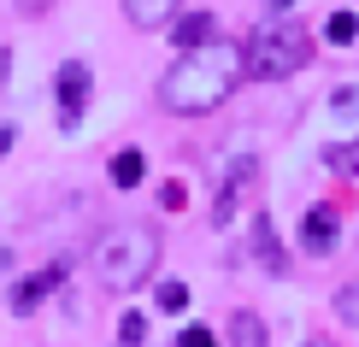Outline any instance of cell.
I'll return each instance as SVG.
<instances>
[{
  "label": "cell",
  "instance_id": "obj_1",
  "mask_svg": "<svg viewBox=\"0 0 359 347\" xmlns=\"http://www.w3.org/2000/svg\"><path fill=\"white\" fill-rule=\"evenodd\" d=\"M242 48L236 41H206V48L194 53H177V65L165 71V83H159V100H165L171 112H212L230 100L236 77H242Z\"/></svg>",
  "mask_w": 359,
  "mask_h": 347
},
{
  "label": "cell",
  "instance_id": "obj_2",
  "mask_svg": "<svg viewBox=\"0 0 359 347\" xmlns=\"http://www.w3.org/2000/svg\"><path fill=\"white\" fill-rule=\"evenodd\" d=\"M154 265H159V236L147 230V224H118V230H107L100 247H95V277H100V289H112V294L142 289V283L154 277Z\"/></svg>",
  "mask_w": 359,
  "mask_h": 347
},
{
  "label": "cell",
  "instance_id": "obj_3",
  "mask_svg": "<svg viewBox=\"0 0 359 347\" xmlns=\"http://www.w3.org/2000/svg\"><path fill=\"white\" fill-rule=\"evenodd\" d=\"M312 59V36H306V24H271V29H259L253 36V53H248V71L259 83H283V77H294Z\"/></svg>",
  "mask_w": 359,
  "mask_h": 347
},
{
  "label": "cell",
  "instance_id": "obj_4",
  "mask_svg": "<svg viewBox=\"0 0 359 347\" xmlns=\"http://www.w3.org/2000/svg\"><path fill=\"white\" fill-rule=\"evenodd\" d=\"M88 65L83 59H65L59 65V77H53V88H59V130H77L83 124V107H88Z\"/></svg>",
  "mask_w": 359,
  "mask_h": 347
},
{
  "label": "cell",
  "instance_id": "obj_5",
  "mask_svg": "<svg viewBox=\"0 0 359 347\" xmlns=\"http://www.w3.org/2000/svg\"><path fill=\"white\" fill-rule=\"evenodd\" d=\"M253 183H259V159L242 154L230 171H224V189H218V200H212V224H230V218H236V206L248 200V189H253Z\"/></svg>",
  "mask_w": 359,
  "mask_h": 347
},
{
  "label": "cell",
  "instance_id": "obj_6",
  "mask_svg": "<svg viewBox=\"0 0 359 347\" xmlns=\"http://www.w3.org/2000/svg\"><path fill=\"white\" fill-rule=\"evenodd\" d=\"M336 212H330V206H312V212H306V224H301V247L312 253V259H318V253H330L336 247Z\"/></svg>",
  "mask_w": 359,
  "mask_h": 347
},
{
  "label": "cell",
  "instance_id": "obj_7",
  "mask_svg": "<svg viewBox=\"0 0 359 347\" xmlns=\"http://www.w3.org/2000/svg\"><path fill=\"white\" fill-rule=\"evenodd\" d=\"M177 29V53H194V48H206V41H218V18H212V12H189V18H177L171 24Z\"/></svg>",
  "mask_w": 359,
  "mask_h": 347
},
{
  "label": "cell",
  "instance_id": "obj_8",
  "mask_svg": "<svg viewBox=\"0 0 359 347\" xmlns=\"http://www.w3.org/2000/svg\"><path fill=\"white\" fill-rule=\"evenodd\" d=\"M177 6L183 0H124V18L136 29H165V24H177Z\"/></svg>",
  "mask_w": 359,
  "mask_h": 347
},
{
  "label": "cell",
  "instance_id": "obj_9",
  "mask_svg": "<svg viewBox=\"0 0 359 347\" xmlns=\"http://www.w3.org/2000/svg\"><path fill=\"white\" fill-rule=\"evenodd\" d=\"M59 283H65V265H48L41 277H29V283H18L12 289V312H36V300H48Z\"/></svg>",
  "mask_w": 359,
  "mask_h": 347
},
{
  "label": "cell",
  "instance_id": "obj_10",
  "mask_svg": "<svg viewBox=\"0 0 359 347\" xmlns=\"http://www.w3.org/2000/svg\"><path fill=\"white\" fill-rule=\"evenodd\" d=\"M253 253H259V265L271 271V277H283V241L271 236V224L253 218Z\"/></svg>",
  "mask_w": 359,
  "mask_h": 347
},
{
  "label": "cell",
  "instance_id": "obj_11",
  "mask_svg": "<svg viewBox=\"0 0 359 347\" xmlns=\"http://www.w3.org/2000/svg\"><path fill=\"white\" fill-rule=\"evenodd\" d=\"M142 177H147L142 147H124V154H112V189H136Z\"/></svg>",
  "mask_w": 359,
  "mask_h": 347
},
{
  "label": "cell",
  "instance_id": "obj_12",
  "mask_svg": "<svg viewBox=\"0 0 359 347\" xmlns=\"http://www.w3.org/2000/svg\"><path fill=\"white\" fill-rule=\"evenodd\" d=\"M230 347H265V318L259 312H236L230 318Z\"/></svg>",
  "mask_w": 359,
  "mask_h": 347
},
{
  "label": "cell",
  "instance_id": "obj_13",
  "mask_svg": "<svg viewBox=\"0 0 359 347\" xmlns=\"http://www.w3.org/2000/svg\"><path fill=\"white\" fill-rule=\"evenodd\" d=\"M324 165H330V171H341V177H359V142H348V147H324Z\"/></svg>",
  "mask_w": 359,
  "mask_h": 347
},
{
  "label": "cell",
  "instance_id": "obj_14",
  "mask_svg": "<svg viewBox=\"0 0 359 347\" xmlns=\"http://www.w3.org/2000/svg\"><path fill=\"white\" fill-rule=\"evenodd\" d=\"M324 36H330L336 48H348V41H359V18H353V12H336V18L324 24Z\"/></svg>",
  "mask_w": 359,
  "mask_h": 347
},
{
  "label": "cell",
  "instance_id": "obj_15",
  "mask_svg": "<svg viewBox=\"0 0 359 347\" xmlns=\"http://www.w3.org/2000/svg\"><path fill=\"white\" fill-rule=\"evenodd\" d=\"M118 341H124V347H142V341H147V318H142V312H124V324H118Z\"/></svg>",
  "mask_w": 359,
  "mask_h": 347
},
{
  "label": "cell",
  "instance_id": "obj_16",
  "mask_svg": "<svg viewBox=\"0 0 359 347\" xmlns=\"http://www.w3.org/2000/svg\"><path fill=\"white\" fill-rule=\"evenodd\" d=\"M159 312H189V289L183 283H159Z\"/></svg>",
  "mask_w": 359,
  "mask_h": 347
},
{
  "label": "cell",
  "instance_id": "obj_17",
  "mask_svg": "<svg viewBox=\"0 0 359 347\" xmlns=\"http://www.w3.org/2000/svg\"><path fill=\"white\" fill-rule=\"evenodd\" d=\"M336 318L341 324H359V283H348V289L336 294Z\"/></svg>",
  "mask_w": 359,
  "mask_h": 347
},
{
  "label": "cell",
  "instance_id": "obj_18",
  "mask_svg": "<svg viewBox=\"0 0 359 347\" xmlns=\"http://www.w3.org/2000/svg\"><path fill=\"white\" fill-rule=\"evenodd\" d=\"M177 347H218V336H212V329H201V324H189L183 336H177Z\"/></svg>",
  "mask_w": 359,
  "mask_h": 347
},
{
  "label": "cell",
  "instance_id": "obj_19",
  "mask_svg": "<svg viewBox=\"0 0 359 347\" xmlns=\"http://www.w3.org/2000/svg\"><path fill=\"white\" fill-rule=\"evenodd\" d=\"M159 200H165V206H171V212H177V206H183V200H189V189H183V183H165V189H159Z\"/></svg>",
  "mask_w": 359,
  "mask_h": 347
},
{
  "label": "cell",
  "instance_id": "obj_20",
  "mask_svg": "<svg viewBox=\"0 0 359 347\" xmlns=\"http://www.w3.org/2000/svg\"><path fill=\"white\" fill-rule=\"evenodd\" d=\"M336 112H341V118L359 112V88H341V95H336Z\"/></svg>",
  "mask_w": 359,
  "mask_h": 347
},
{
  "label": "cell",
  "instance_id": "obj_21",
  "mask_svg": "<svg viewBox=\"0 0 359 347\" xmlns=\"http://www.w3.org/2000/svg\"><path fill=\"white\" fill-rule=\"evenodd\" d=\"M53 6V0H18V12H24V18H36V12H48Z\"/></svg>",
  "mask_w": 359,
  "mask_h": 347
},
{
  "label": "cell",
  "instance_id": "obj_22",
  "mask_svg": "<svg viewBox=\"0 0 359 347\" xmlns=\"http://www.w3.org/2000/svg\"><path fill=\"white\" fill-rule=\"evenodd\" d=\"M6 154H12V130L0 124V159H6Z\"/></svg>",
  "mask_w": 359,
  "mask_h": 347
},
{
  "label": "cell",
  "instance_id": "obj_23",
  "mask_svg": "<svg viewBox=\"0 0 359 347\" xmlns=\"http://www.w3.org/2000/svg\"><path fill=\"white\" fill-rule=\"evenodd\" d=\"M0 83H6V48H0Z\"/></svg>",
  "mask_w": 359,
  "mask_h": 347
},
{
  "label": "cell",
  "instance_id": "obj_24",
  "mask_svg": "<svg viewBox=\"0 0 359 347\" xmlns=\"http://www.w3.org/2000/svg\"><path fill=\"white\" fill-rule=\"evenodd\" d=\"M265 6H271V12H277V6H294V0H265Z\"/></svg>",
  "mask_w": 359,
  "mask_h": 347
},
{
  "label": "cell",
  "instance_id": "obj_25",
  "mask_svg": "<svg viewBox=\"0 0 359 347\" xmlns=\"http://www.w3.org/2000/svg\"><path fill=\"white\" fill-rule=\"evenodd\" d=\"M312 347H330V341H312Z\"/></svg>",
  "mask_w": 359,
  "mask_h": 347
}]
</instances>
